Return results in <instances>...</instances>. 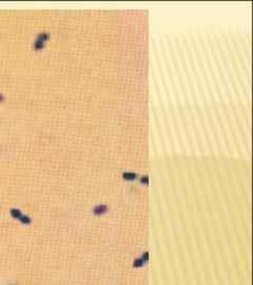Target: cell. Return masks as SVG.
<instances>
[{
	"instance_id": "obj_5",
	"label": "cell",
	"mask_w": 253,
	"mask_h": 285,
	"mask_svg": "<svg viewBox=\"0 0 253 285\" xmlns=\"http://www.w3.org/2000/svg\"><path fill=\"white\" fill-rule=\"evenodd\" d=\"M19 221L22 223V224H25V225H27V224H30V223H31L30 217H27V215H24V214H22L21 217H20Z\"/></svg>"
},
{
	"instance_id": "obj_3",
	"label": "cell",
	"mask_w": 253,
	"mask_h": 285,
	"mask_svg": "<svg viewBox=\"0 0 253 285\" xmlns=\"http://www.w3.org/2000/svg\"><path fill=\"white\" fill-rule=\"evenodd\" d=\"M11 215L14 219H20V217L22 215L21 211H20L19 209H17V208H12L11 209Z\"/></svg>"
},
{
	"instance_id": "obj_7",
	"label": "cell",
	"mask_w": 253,
	"mask_h": 285,
	"mask_svg": "<svg viewBox=\"0 0 253 285\" xmlns=\"http://www.w3.org/2000/svg\"><path fill=\"white\" fill-rule=\"evenodd\" d=\"M148 258H149V253H145V255L142 256V259H141V260H142V261H145V262H147V261H148Z\"/></svg>"
},
{
	"instance_id": "obj_4",
	"label": "cell",
	"mask_w": 253,
	"mask_h": 285,
	"mask_svg": "<svg viewBox=\"0 0 253 285\" xmlns=\"http://www.w3.org/2000/svg\"><path fill=\"white\" fill-rule=\"evenodd\" d=\"M124 178L126 179H135L137 178V174L136 173H133V172H124Z\"/></svg>"
},
{
	"instance_id": "obj_6",
	"label": "cell",
	"mask_w": 253,
	"mask_h": 285,
	"mask_svg": "<svg viewBox=\"0 0 253 285\" xmlns=\"http://www.w3.org/2000/svg\"><path fill=\"white\" fill-rule=\"evenodd\" d=\"M142 264H144V261H142L141 259H136V260L134 261V263H133V265H134L135 267H140V266H142Z\"/></svg>"
},
{
	"instance_id": "obj_2",
	"label": "cell",
	"mask_w": 253,
	"mask_h": 285,
	"mask_svg": "<svg viewBox=\"0 0 253 285\" xmlns=\"http://www.w3.org/2000/svg\"><path fill=\"white\" fill-rule=\"evenodd\" d=\"M107 209H108V207L106 206V205H98V206H96L94 208V214L96 215H100L104 214V212L107 211Z\"/></svg>"
},
{
	"instance_id": "obj_8",
	"label": "cell",
	"mask_w": 253,
	"mask_h": 285,
	"mask_svg": "<svg viewBox=\"0 0 253 285\" xmlns=\"http://www.w3.org/2000/svg\"><path fill=\"white\" fill-rule=\"evenodd\" d=\"M141 182L142 183H145V184H148V176H145V178H141Z\"/></svg>"
},
{
	"instance_id": "obj_1",
	"label": "cell",
	"mask_w": 253,
	"mask_h": 285,
	"mask_svg": "<svg viewBox=\"0 0 253 285\" xmlns=\"http://www.w3.org/2000/svg\"><path fill=\"white\" fill-rule=\"evenodd\" d=\"M48 37V34H40L39 37H38V39H37V41H36V45H36V48H38V49L43 48V42L47 41Z\"/></svg>"
}]
</instances>
